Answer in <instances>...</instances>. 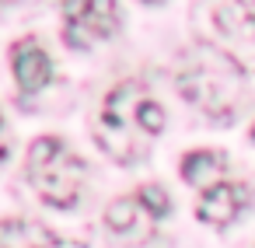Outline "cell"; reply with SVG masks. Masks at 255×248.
I'll return each instance as SVG.
<instances>
[{"label": "cell", "mask_w": 255, "mask_h": 248, "mask_svg": "<svg viewBox=\"0 0 255 248\" xmlns=\"http://www.w3.org/2000/svg\"><path fill=\"white\" fill-rule=\"evenodd\" d=\"M175 88L189 105H196L210 119H227L245 98V70L231 53L210 42H196L182 53L175 67Z\"/></svg>", "instance_id": "obj_1"}, {"label": "cell", "mask_w": 255, "mask_h": 248, "mask_svg": "<svg viewBox=\"0 0 255 248\" xmlns=\"http://www.w3.org/2000/svg\"><path fill=\"white\" fill-rule=\"evenodd\" d=\"M164 129V109L147 98L143 81H123L109 91L102 105V133L98 143L119 164H129L147 154V136Z\"/></svg>", "instance_id": "obj_2"}, {"label": "cell", "mask_w": 255, "mask_h": 248, "mask_svg": "<svg viewBox=\"0 0 255 248\" xmlns=\"http://www.w3.org/2000/svg\"><path fill=\"white\" fill-rule=\"evenodd\" d=\"M28 182L49 206H74L84 185V161L60 140V136H39L28 147Z\"/></svg>", "instance_id": "obj_3"}, {"label": "cell", "mask_w": 255, "mask_h": 248, "mask_svg": "<svg viewBox=\"0 0 255 248\" xmlns=\"http://www.w3.org/2000/svg\"><path fill=\"white\" fill-rule=\"evenodd\" d=\"M119 32L116 0H67L63 4V42L77 53H88L95 42Z\"/></svg>", "instance_id": "obj_4"}, {"label": "cell", "mask_w": 255, "mask_h": 248, "mask_svg": "<svg viewBox=\"0 0 255 248\" xmlns=\"http://www.w3.org/2000/svg\"><path fill=\"white\" fill-rule=\"evenodd\" d=\"M11 70L25 95H35L53 81V60L35 39H21L11 46Z\"/></svg>", "instance_id": "obj_5"}, {"label": "cell", "mask_w": 255, "mask_h": 248, "mask_svg": "<svg viewBox=\"0 0 255 248\" xmlns=\"http://www.w3.org/2000/svg\"><path fill=\"white\" fill-rule=\"evenodd\" d=\"M241 206H248V189L241 182H217L210 189H203V199L196 206V217L203 224H213V227H224L231 224Z\"/></svg>", "instance_id": "obj_6"}, {"label": "cell", "mask_w": 255, "mask_h": 248, "mask_svg": "<svg viewBox=\"0 0 255 248\" xmlns=\"http://www.w3.org/2000/svg\"><path fill=\"white\" fill-rule=\"evenodd\" d=\"M147 220H154V217L147 213V206H143L136 196H123V199L109 203V210H105L109 231L126 234V238H143V234H147Z\"/></svg>", "instance_id": "obj_7"}, {"label": "cell", "mask_w": 255, "mask_h": 248, "mask_svg": "<svg viewBox=\"0 0 255 248\" xmlns=\"http://www.w3.org/2000/svg\"><path fill=\"white\" fill-rule=\"evenodd\" d=\"M224 171H227V157L217 150H192L182 157V182H189L196 189L217 185Z\"/></svg>", "instance_id": "obj_8"}, {"label": "cell", "mask_w": 255, "mask_h": 248, "mask_svg": "<svg viewBox=\"0 0 255 248\" xmlns=\"http://www.w3.org/2000/svg\"><path fill=\"white\" fill-rule=\"evenodd\" d=\"M53 234L35 220H0V248H49Z\"/></svg>", "instance_id": "obj_9"}, {"label": "cell", "mask_w": 255, "mask_h": 248, "mask_svg": "<svg viewBox=\"0 0 255 248\" xmlns=\"http://www.w3.org/2000/svg\"><path fill=\"white\" fill-rule=\"evenodd\" d=\"M136 199H140V203L147 206V213H150L154 220H161V217H164V213L171 210V199H168V192H164L161 185H150V182L136 189Z\"/></svg>", "instance_id": "obj_10"}, {"label": "cell", "mask_w": 255, "mask_h": 248, "mask_svg": "<svg viewBox=\"0 0 255 248\" xmlns=\"http://www.w3.org/2000/svg\"><path fill=\"white\" fill-rule=\"evenodd\" d=\"M238 11L245 14V21L255 28V0H238Z\"/></svg>", "instance_id": "obj_11"}, {"label": "cell", "mask_w": 255, "mask_h": 248, "mask_svg": "<svg viewBox=\"0 0 255 248\" xmlns=\"http://www.w3.org/2000/svg\"><path fill=\"white\" fill-rule=\"evenodd\" d=\"M4 154H7V140L0 136V161H4Z\"/></svg>", "instance_id": "obj_12"}, {"label": "cell", "mask_w": 255, "mask_h": 248, "mask_svg": "<svg viewBox=\"0 0 255 248\" xmlns=\"http://www.w3.org/2000/svg\"><path fill=\"white\" fill-rule=\"evenodd\" d=\"M143 4H161V0H143Z\"/></svg>", "instance_id": "obj_13"}, {"label": "cell", "mask_w": 255, "mask_h": 248, "mask_svg": "<svg viewBox=\"0 0 255 248\" xmlns=\"http://www.w3.org/2000/svg\"><path fill=\"white\" fill-rule=\"evenodd\" d=\"M252 143H255V126H252Z\"/></svg>", "instance_id": "obj_14"}]
</instances>
